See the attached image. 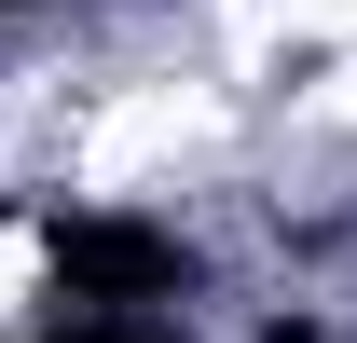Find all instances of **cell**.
<instances>
[{"label": "cell", "instance_id": "1", "mask_svg": "<svg viewBox=\"0 0 357 343\" xmlns=\"http://www.w3.org/2000/svg\"><path fill=\"white\" fill-rule=\"evenodd\" d=\"M55 289L83 302V316H151L165 289H192V261L151 220H55Z\"/></svg>", "mask_w": 357, "mask_h": 343}, {"label": "cell", "instance_id": "2", "mask_svg": "<svg viewBox=\"0 0 357 343\" xmlns=\"http://www.w3.org/2000/svg\"><path fill=\"white\" fill-rule=\"evenodd\" d=\"M42 343H192V330H151V316H55Z\"/></svg>", "mask_w": 357, "mask_h": 343}, {"label": "cell", "instance_id": "3", "mask_svg": "<svg viewBox=\"0 0 357 343\" xmlns=\"http://www.w3.org/2000/svg\"><path fill=\"white\" fill-rule=\"evenodd\" d=\"M261 343H330V316H261Z\"/></svg>", "mask_w": 357, "mask_h": 343}, {"label": "cell", "instance_id": "4", "mask_svg": "<svg viewBox=\"0 0 357 343\" xmlns=\"http://www.w3.org/2000/svg\"><path fill=\"white\" fill-rule=\"evenodd\" d=\"M0 14H14V0H0Z\"/></svg>", "mask_w": 357, "mask_h": 343}]
</instances>
